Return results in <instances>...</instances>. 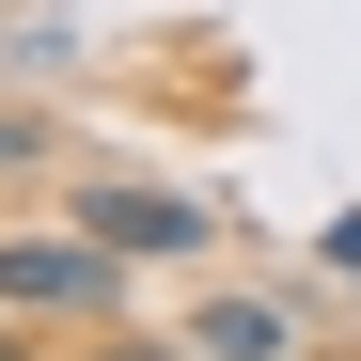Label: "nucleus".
I'll use <instances>...</instances> for the list:
<instances>
[{
  "label": "nucleus",
  "instance_id": "423d86ee",
  "mask_svg": "<svg viewBox=\"0 0 361 361\" xmlns=\"http://www.w3.org/2000/svg\"><path fill=\"white\" fill-rule=\"evenodd\" d=\"M32 142H47V126H32V110H0V173H16V157H32Z\"/></svg>",
  "mask_w": 361,
  "mask_h": 361
},
{
  "label": "nucleus",
  "instance_id": "f03ea898",
  "mask_svg": "<svg viewBox=\"0 0 361 361\" xmlns=\"http://www.w3.org/2000/svg\"><path fill=\"white\" fill-rule=\"evenodd\" d=\"M79 235H110L126 267H173V252H204V204H189V189H126V173H94V189H79Z\"/></svg>",
  "mask_w": 361,
  "mask_h": 361
},
{
  "label": "nucleus",
  "instance_id": "f257e3e1",
  "mask_svg": "<svg viewBox=\"0 0 361 361\" xmlns=\"http://www.w3.org/2000/svg\"><path fill=\"white\" fill-rule=\"evenodd\" d=\"M0 314L16 330H110L126 314V252L110 235H0Z\"/></svg>",
  "mask_w": 361,
  "mask_h": 361
},
{
  "label": "nucleus",
  "instance_id": "0eeeda50",
  "mask_svg": "<svg viewBox=\"0 0 361 361\" xmlns=\"http://www.w3.org/2000/svg\"><path fill=\"white\" fill-rule=\"evenodd\" d=\"M0 361H32V330H16V314H0Z\"/></svg>",
  "mask_w": 361,
  "mask_h": 361
},
{
  "label": "nucleus",
  "instance_id": "20e7f679",
  "mask_svg": "<svg viewBox=\"0 0 361 361\" xmlns=\"http://www.w3.org/2000/svg\"><path fill=\"white\" fill-rule=\"evenodd\" d=\"M314 252H330V267H345V283H361V204H345V220H330V235H314Z\"/></svg>",
  "mask_w": 361,
  "mask_h": 361
},
{
  "label": "nucleus",
  "instance_id": "7ed1b4c3",
  "mask_svg": "<svg viewBox=\"0 0 361 361\" xmlns=\"http://www.w3.org/2000/svg\"><path fill=\"white\" fill-rule=\"evenodd\" d=\"M189 345H204V361H283V345H298V314H283V298H204Z\"/></svg>",
  "mask_w": 361,
  "mask_h": 361
},
{
  "label": "nucleus",
  "instance_id": "39448f33",
  "mask_svg": "<svg viewBox=\"0 0 361 361\" xmlns=\"http://www.w3.org/2000/svg\"><path fill=\"white\" fill-rule=\"evenodd\" d=\"M94 361H204V345H142V330H110V345H94Z\"/></svg>",
  "mask_w": 361,
  "mask_h": 361
}]
</instances>
